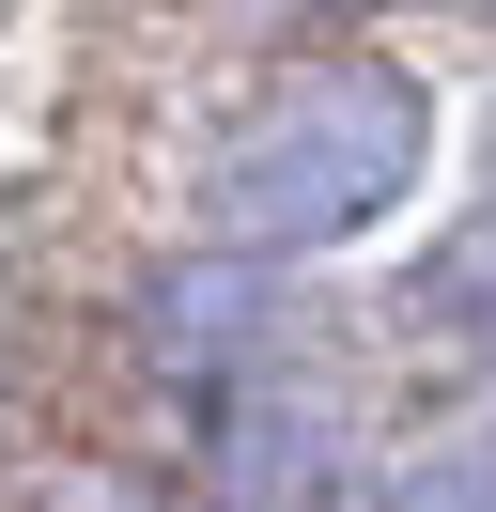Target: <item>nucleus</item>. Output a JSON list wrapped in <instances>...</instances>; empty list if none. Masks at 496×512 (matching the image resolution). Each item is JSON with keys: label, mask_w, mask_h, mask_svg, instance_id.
<instances>
[{"label": "nucleus", "mask_w": 496, "mask_h": 512, "mask_svg": "<svg viewBox=\"0 0 496 512\" xmlns=\"http://www.w3.org/2000/svg\"><path fill=\"white\" fill-rule=\"evenodd\" d=\"M419 156H434V94L403 63H372V47L279 63L264 94L202 140V233L217 249H264V264L357 249L372 218L419 202Z\"/></svg>", "instance_id": "nucleus-1"}, {"label": "nucleus", "mask_w": 496, "mask_h": 512, "mask_svg": "<svg viewBox=\"0 0 496 512\" xmlns=\"http://www.w3.org/2000/svg\"><path fill=\"white\" fill-rule=\"evenodd\" d=\"M202 497L217 512H357V450H341V419L264 357V373H233L202 404Z\"/></svg>", "instance_id": "nucleus-2"}, {"label": "nucleus", "mask_w": 496, "mask_h": 512, "mask_svg": "<svg viewBox=\"0 0 496 512\" xmlns=\"http://www.w3.org/2000/svg\"><path fill=\"white\" fill-rule=\"evenodd\" d=\"M140 342L171 357L186 388L264 373V357H279V264H264V249H217V264H186V280H155V295H140Z\"/></svg>", "instance_id": "nucleus-3"}, {"label": "nucleus", "mask_w": 496, "mask_h": 512, "mask_svg": "<svg viewBox=\"0 0 496 512\" xmlns=\"http://www.w3.org/2000/svg\"><path fill=\"white\" fill-rule=\"evenodd\" d=\"M357 512H496V435H450V450H403L388 481H357Z\"/></svg>", "instance_id": "nucleus-4"}, {"label": "nucleus", "mask_w": 496, "mask_h": 512, "mask_svg": "<svg viewBox=\"0 0 496 512\" xmlns=\"http://www.w3.org/2000/svg\"><path fill=\"white\" fill-rule=\"evenodd\" d=\"M403 311H434V326H450L465 357H481V388H496V218L465 233V249H434V280L403 295Z\"/></svg>", "instance_id": "nucleus-5"}, {"label": "nucleus", "mask_w": 496, "mask_h": 512, "mask_svg": "<svg viewBox=\"0 0 496 512\" xmlns=\"http://www.w3.org/2000/svg\"><path fill=\"white\" fill-rule=\"evenodd\" d=\"M357 16H403V0H357Z\"/></svg>", "instance_id": "nucleus-6"}]
</instances>
